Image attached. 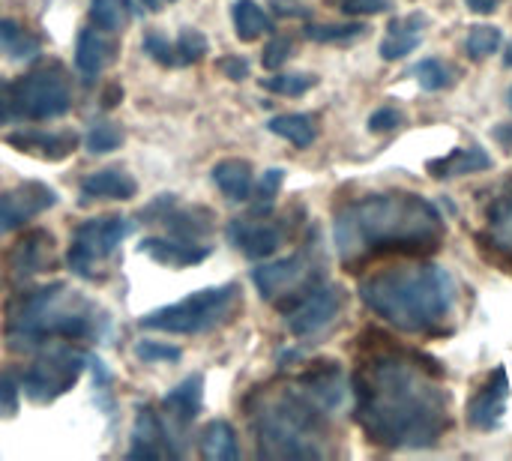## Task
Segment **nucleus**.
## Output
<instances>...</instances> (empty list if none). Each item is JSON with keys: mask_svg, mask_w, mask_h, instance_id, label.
<instances>
[{"mask_svg": "<svg viewBox=\"0 0 512 461\" xmlns=\"http://www.w3.org/2000/svg\"><path fill=\"white\" fill-rule=\"evenodd\" d=\"M354 417L384 450H429L450 432V393L408 354H378L354 372Z\"/></svg>", "mask_w": 512, "mask_h": 461, "instance_id": "f257e3e1", "label": "nucleus"}, {"mask_svg": "<svg viewBox=\"0 0 512 461\" xmlns=\"http://www.w3.org/2000/svg\"><path fill=\"white\" fill-rule=\"evenodd\" d=\"M336 252L345 267H363L387 255H429L444 240L441 213L414 192H384L339 210Z\"/></svg>", "mask_w": 512, "mask_h": 461, "instance_id": "f03ea898", "label": "nucleus"}, {"mask_svg": "<svg viewBox=\"0 0 512 461\" xmlns=\"http://www.w3.org/2000/svg\"><path fill=\"white\" fill-rule=\"evenodd\" d=\"M372 315L411 336H435L456 309V282L435 264H396L360 282Z\"/></svg>", "mask_w": 512, "mask_h": 461, "instance_id": "7ed1b4c3", "label": "nucleus"}, {"mask_svg": "<svg viewBox=\"0 0 512 461\" xmlns=\"http://www.w3.org/2000/svg\"><path fill=\"white\" fill-rule=\"evenodd\" d=\"M105 324V312L63 282L21 291L6 306V342L12 351H33L54 339H93Z\"/></svg>", "mask_w": 512, "mask_h": 461, "instance_id": "20e7f679", "label": "nucleus"}, {"mask_svg": "<svg viewBox=\"0 0 512 461\" xmlns=\"http://www.w3.org/2000/svg\"><path fill=\"white\" fill-rule=\"evenodd\" d=\"M321 432L324 411L300 390L276 396L255 414V438L264 459H321Z\"/></svg>", "mask_w": 512, "mask_h": 461, "instance_id": "39448f33", "label": "nucleus"}, {"mask_svg": "<svg viewBox=\"0 0 512 461\" xmlns=\"http://www.w3.org/2000/svg\"><path fill=\"white\" fill-rule=\"evenodd\" d=\"M72 108V87L57 63H42L0 84V123H42Z\"/></svg>", "mask_w": 512, "mask_h": 461, "instance_id": "423d86ee", "label": "nucleus"}, {"mask_svg": "<svg viewBox=\"0 0 512 461\" xmlns=\"http://www.w3.org/2000/svg\"><path fill=\"white\" fill-rule=\"evenodd\" d=\"M240 306V285L225 282L216 288H204L195 294H186L183 300L153 309L141 315V330H156V333H171V336H198L234 315Z\"/></svg>", "mask_w": 512, "mask_h": 461, "instance_id": "0eeeda50", "label": "nucleus"}, {"mask_svg": "<svg viewBox=\"0 0 512 461\" xmlns=\"http://www.w3.org/2000/svg\"><path fill=\"white\" fill-rule=\"evenodd\" d=\"M84 366H87V357L78 348H72V345H48L21 372V393L36 405H48V402L60 399L63 393H69L78 384Z\"/></svg>", "mask_w": 512, "mask_h": 461, "instance_id": "6e6552de", "label": "nucleus"}, {"mask_svg": "<svg viewBox=\"0 0 512 461\" xmlns=\"http://www.w3.org/2000/svg\"><path fill=\"white\" fill-rule=\"evenodd\" d=\"M252 282H255V288H258V294L264 300H270L282 312H288L312 288H318L321 273H318V267H312L309 255H291V258H279V261L255 267Z\"/></svg>", "mask_w": 512, "mask_h": 461, "instance_id": "1a4fd4ad", "label": "nucleus"}, {"mask_svg": "<svg viewBox=\"0 0 512 461\" xmlns=\"http://www.w3.org/2000/svg\"><path fill=\"white\" fill-rule=\"evenodd\" d=\"M129 234V219L123 216H102V219H87L75 228L72 243H69V270L81 279H96V264L111 258L117 246Z\"/></svg>", "mask_w": 512, "mask_h": 461, "instance_id": "9d476101", "label": "nucleus"}, {"mask_svg": "<svg viewBox=\"0 0 512 461\" xmlns=\"http://www.w3.org/2000/svg\"><path fill=\"white\" fill-rule=\"evenodd\" d=\"M342 303H345V294L339 285H318L294 309L285 312L288 315L285 324H288L291 336H297V339L315 336L318 330L333 324V318L342 312Z\"/></svg>", "mask_w": 512, "mask_h": 461, "instance_id": "9b49d317", "label": "nucleus"}, {"mask_svg": "<svg viewBox=\"0 0 512 461\" xmlns=\"http://www.w3.org/2000/svg\"><path fill=\"white\" fill-rule=\"evenodd\" d=\"M54 204H57V192L39 180H27V183H18L15 189L0 192V237L18 231L24 222L36 219Z\"/></svg>", "mask_w": 512, "mask_h": 461, "instance_id": "f8f14e48", "label": "nucleus"}, {"mask_svg": "<svg viewBox=\"0 0 512 461\" xmlns=\"http://www.w3.org/2000/svg\"><path fill=\"white\" fill-rule=\"evenodd\" d=\"M228 243L240 249L246 258L261 261L279 252V246L285 243V228L279 222H264V219H231Z\"/></svg>", "mask_w": 512, "mask_h": 461, "instance_id": "ddd939ff", "label": "nucleus"}, {"mask_svg": "<svg viewBox=\"0 0 512 461\" xmlns=\"http://www.w3.org/2000/svg\"><path fill=\"white\" fill-rule=\"evenodd\" d=\"M507 399H510V381H507V369L498 366L489 381L474 393V399L468 402V423L480 432H489L501 423L504 411H507Z\"/></svg>", "mask_w": 512, "mask_h": 461, "instance_id": "4468645a", "label": "nucleus"}, {"mask_svg": "<svg viewBox=\"0 0 512 461\" xmlns=\"http://www.w3.org/2000/svg\"><path fill=\"white\" fill-rule=\"evenodd\" d=\"M51 249H54V237L45 228H33L27 231L9 252V270L15 282H24L36 273H42L45 267H51Z\"/></svg>", "mask_w": 512, "mask_h": 461, "instance_id": "2eb2a0df", "label": "nucleus"}, {"mask_svg": "<svg viewBox=\"0 0 512 461\" xmlns=\"http://www.w3.org/2000/svg\"><path fill=\"white\" fill-rule=\"evenodd\" d=\"M171 432L165 429V423L150 411V408H138L135 417V429H132V447H129V459H162V456H177L171 450Z\"/></svg>", "mask_w": 512, "mask_h": 461, "instance_id": "dca6fc26", "label": "nucleus"}, {"mask_svg": "<svg viewBox=\"0 0 512 461\" xmlns=\"http://www.w3.org/2000/svg\"><path fill=\"white\" fill-rule=\"evenodd\" d=\"M300 393L312 399L321 411H333L345 399V378L336 363H318L297 381Z\"/></svg>", "mask_w": 512, "mask_h": 461, "instance_id": "f3484780", "label": "nucleus"}, {"mask_svg": "<svg viewBox=\"0 0 512 461\" xmlns=\"http://www.w3.org/2000/svg\"><path fill=\"white\" fill-rule=\"evenodd\" d=\"M6 141L21 153H36L51 162L66 159L78 147L75 132H42V129H21V132H12Z\"/></svg>", "mask_w": 512, "mask_h": 461, "instance_id": "a211bd4d", "label": "nucleus"}, {"mask_svg": "<svg viewBox=\"0 0 512 461\" xmlns=\"http://www.w3.org/2000/svg\"><path fill=\"white\" fill-rule=\"evenodd\" d=\"M138 249L165 267H195L210 255L207 246L192 243V240H180V237H144Z\"/></svg>", "mask_w": 512, "mask_h": 461, "instance_id": "6ab92c4d", "label": "nucleus"}, {"mask_svg": "<svg viewBox=\"0 0 512 461\" xmlns=\"http://www.w3.org/2000/svg\"><path fill=\"white\" fill-rule=\"evenodd\" d=\"M201 402H204V378L192 375V378L180 381L174 390H168V396L162 399V411L177 429H186L198 417Z\"/></svg>", "mask_w": 512, "mask_h": 461, "instance_id": "aec40b11", "label": "nucleus"}, {"mask_svg": "<svg viewBox=\"0 0 512 461\" xmlns=\"http://www.w3.org/2000/svg\"><path fill=\"white\" fill-rule=\"evenodd\" d=\"M114 42L105 36V30L99 27H84L78 33V42H75V66L81 75L93 78L99 75L111 60H114Z\"/></svg>", "mask_w": 512, "mask_h": 461, "instance_id": "412c9836", "label": "nucleus"}, {"mask_svg": "<svg viewBox=\"0 0 512 461\" xmlns=\"http://www.w3.org/2000/svg\"><path fill=\"white\" fill-rule=\"evenodd\" d=\"M426 168H429V174L435 180H453V177L489 171L492 168V156L483 147H456L453 153H447L441 159H432Z\"/></svg>", "mask_w": 512, "mask_h": 461, "instance_id": "4be33fe9", "label": "nucleus"}, {"mask_svg": "<svg viewBox=\"0 0 512 461\" xmlns=\"http://www.w3.org/2000/svg\"><path fill=\"white\" fill-rule=\"evenodd\" d=\"M138 183L132 174L120 171V168H105V171H93L90 177H84L81 183V198L93 201V198H111V201H129L135 198Z\"/></svg>", "mask_w": 512, "mask_h": 461, "instance_id": "5701e85b", "label": "nucleus"}, {"mask_svg": "<svg viewBox=\"0 0 512 461\" xmlns=\"http://www.w3.org/2000/svg\"><path fill=\"white\" fill-rule=\"evenodd\" d=\"M213 183L228 201H249L255 189V171L246 159H222L213 165Z\"/></svg>", "mask_w": 512, "mask_h": 461, "instance_id": "b1692460", "label": "nucleus"}, {"mask_svg": "<svg viewBox=\"0 0 512 461\" xmlns=\"http://www.w3.org/2000/svg\"><path fill=\"white\" fill-rule=\"evenodd\" d=\"M213 222H216V216L207 207H171L162 216V225L171 231V237L192 240V243L210 237L213 234Z\"/></svg>", "mask_w": 512, "mask_h": 461, "instance_id": "393cba45", "label": "nucleus"}, {"mask_svg": "<svg viewBox=\"0 0 512 461\" xmlns=\"http://www.w3.org/2000/svg\"><path fill=\"white\" fill-rule=\"evenodd\" d=\"M426 24V15H408V18H396L393 24H390V33H387V39L381 42V57L384 60H402V57H408L411 51H417L420 48V42H423V33H420V27Z\"/></svg>", "mask_w": 512, "mask_h": 461, "instance_id": "a878e982", "label": "nucleus"}, {"mask_svg": "<svg viewBox=\"0 0 512 461\" xmlns=\"http://www.w3.org/2000/svg\"><path fill=\"white\" fill-rule=\"evenodd\" d=\"M231 21H234V33L240 42H255L264 33H273V18L255 3V0H234L231 3Z\"/></svg>", "mask_w": 512, "mask_h": 461, "instance_id": "bb28decb", "label": "nucleus"}, {"mask_svg": "<svg viewBox=\"0 0 512 461\" xmlns=\"http://www.w3.org/2000/svg\"><path fill=\"white\" fill-rule=\"evenodd\" d=\"M201 456L207 461H237L240 459V444L237 432L225 420H213L201 432Z\"/></svg>", "mask_w": 512, "mask_h": 461, "instance_id": "cd10ccee", "label": "nucleus"}, {"mask_svg": "<svg viewBox=\"0 0 512 461\" xmlns=\"http://www.w3.org/2000/svg\"><path fill=\"white\" fill-rule=\"evenodd\" d=\"M486 225H489L492 246L512 258V189L492 198L486 210Z\"/></svg>", "mask_w": 512, "mask_h": 461, "instance_id": "c85d7f7f", "label": "nucleus"}, {"mask_svg": "<svg viewBox=\"0 0 512 461\" xmlns=\"http://www.w3.org/2000/svg\"><path fill=\"white\" fill-rule=\"evenodd\" d=\"M267 129L273 132V135H279V138H285L288 144H294V147H312V141H315V135H318V129H315V120L309 117V114H279V117H273L270 123H267Z\"/></svg>", "mask_w": 512, "mask_h": 461, "instance_id": "c756f323", "label": "nucleus"}, {"mask_svg": "<svg viewBox=\"0 0 512 461\" xmlns=\"http://www.w3.org/2000/svg\"><path fill=\"white\" fill-rule=\"evenodd\" d=\"M366 21H330V24H306L303 36L321 45H342L366 36Z\"/></svg>", "mask_w": 512, "mask_h": 461, "instance_id": "7c9ffc66", "label": "nucleus"}, {"mask_svg": "<svg viewBox=\"0 0 512 461\" xmlns=\"http://www.w3.org/2000/svg\"><path fill=\"white\" fill-rule=\"evenodd\" d=\"M39 51V39L33 33H27L18 21L12 18H0V54L9 57H30Z\"/></svg>", "mask_w": 512, "mask_h": 461, "instance_id": "2f4dec72", "label": "nucleus"}, {"mask_svg": "<svg viewBox=\"0 0 512 461\" xmlns=\"http://www.w3.org/2000/svg\"><path fill=\"white\" fill-rule=\"evenodd\" d=\"M315 84H318V78L309 72H273V75L261 78V87L276 93V96H303Z\"/></svg>", "mask_w": 512, "mask_h": 461, "instance_id": "473e14b6", "label": "nucleus"}, {"mask_svg": "<svg viewBox=\"0 0 512 461\" xmlns=\"http://www.w3.org/2000/svg\"><path fill=\"white\" fill-rule=\"evenodd\" d=\"M501 39H504L501 27H495V24H477L468 33L465 51H468L471 60H483V57H489V54H495L501 48Z\"/></svg>", "mask_w": 512, "mask_h": 461, "instance_id": "72a5a7b5", "label": "nucleus"}, {"mask_svg": "<svg viewBox=\"0 0 512 461\" xmlns=\"http://www.w3.org/2000/svg\"><path fill=\"white\" fill-rule=\"evenodd\" d=\"M90 18L105 33H120L126 21V0H90Z\"/></svg>", "mask_w": 512, "mask_h": 461, "instance_id": "f704fd0d", "label": "nucleus"}, {"mask_svg": "<svg viewBox=\"0 0 512 461\" xmlns=\"http://www.w3.org/2000/svg\"><path fill=\"white\" fill-rule=\"evenodd\" d=\"M414 75H417L420 87H423V90H429V93L444 90V87H450V84H453V69H450L444 60H438V57H426V60H420V63L414 66Z\"/></svg>", "mask_w": 512, "mask_h": 461, "instance_id": "c9c22d12", "label": "nucleus"}, {"mask_svg": "<svg viewBox=\"0 0 512 461\" xmlns=\"http://www.w3.org/2000/svg\"><path fill=\"white\" fill-rule=\"evenodd\" d=\"M174 48H177V60H180V63H198V60L210 51V42H207V36H204L201 30L183 27V30L177 33Z\"/></svg>", "mask_w": 512, "mask_h": 461, "instance_id": "e433bc0d", "label": "nucleus"}, {"mask_svg": "<svg viewBox=\"0 0 512 461\" xmlns=\"http://www.w3.org/2000/svg\"><path fill=\"white\" fill-rule=\"evenodd\" d=\"M120 144H123V129L117 123H93L84 138V147L90 153H111Z\"/></svg>", "mask_w": 512, "mask_h": 461, "instance_id": "4c0bfd02", "label": "nucleus"}, {"mask_svg": "<svg viewBox=\"0 0 512 461\" xmlns=\"http://www.w3.org/2000/svg\"><path fill=\"white\" fill-rule=\"evenodd\" d=\"M135 357L141 363H177L183 357V351L174 348V345H168V342L141 339V342H135Z\"/></svg>", "mask_w": 512, "mask_h": 461, "instance_id": "58836bf2", "label": "nucleus"}, {"mask_svg": "<svg viewBox=\"0 0 512 461\" xmlns=\"http://www.w3.org/2000/svg\"><path fill=\"white\" fill-rule=\"evenodd\" d=\"M141 48H144L159 66H177V63H180V60H177V48L168 42V36H162V33H156V30H150V33L144 36Z\"/></svg>", "mask_w": 512, "mask_h": 461, "instance_id": "ea45409f", "label": "nucleus"}, {"mask_svg": "<svg viewBox=\"0 0 512 461\" xmlns=\"http://www.w3.org/2000/svg\"><path fill=\"white\" fill-rule=\"evenodd\" d=\"M291 51H294V39H291V36H273V39L264 45V54H261L264 69H270V72L282 69V66L288 63Z\"/></svg>", "mask_w": 512, "mask_h": 461, "instance_id": "a19ab883", "label": "nucleus"}, {"mask_svg": "<svg viewBox=\"0 0 512 461\" xmlns=\"http://www.w3.org/2000/svg\"><path fill=\"white\" fill-rule=\"evenodd\" d=\"M18 399H21V375L3 372L0 375V417H12L18 411Z\"/></svg>", "mask_w": 512, "mask_h": 461, "instance_id": "79ce46f5", "label": "nucleus"}, {"mask_svg": "<svg viewBox=\"0 0 512 461\" xmlns=\"http://www.w3.org/2000/svg\"><path fill=\"white\" fill-rule=\"evenodd\" d=\"M282 183H285V171H282V168H270V171H264V174H261V180L255 183V198H258V204H261V207H270V204L276 201V195H279Z\"/></svg>", "mask_w": 512, "mask_h": 461, "instance_id": "37998d69", "label": "nucleus"}, {"mask_svg": "<svg viewBox=\"0 0 512 461\" xmlns=\"http://www.w3.org/2000/svg\"><path fill=\"white\" fill-rule=\"evenodd\" d=\"M393 6V0H342L339 9L345 15H354V18H366V15H381Z\"/></svg>", "mask_w": 512, "mask_h": 461, "instance_id": "c03bdc74", "label": "nucleus"}, {"mask_svg": "<svg viewBox=\"0 0 512 461\" xmlns=\"http://www.w3.org/2000/svg\"><path fill=\"white\" fill-rule=\"evenodd\" d=\"M399 123H402V111L393 105H384L369 117V132H393Z\"/></svg>", "mask_w": 512, "mask_h": 461, "instance_id": "a18cd8bd", "label": "nucleus"}, {"mask_svg": "<svg viewBox=\"0 0 512 461\" xmlns=\"http://www.w3.org/2000/svg\"><path fill=\"white\" fill-rule=\"evenodd\" d=\"M219 69H222L225 78H231V81H243V78L249 75V63H246L243 57H237V54L222 57V60H219Z\"/></svg>", "mask_w": 512, "mask_h": 461, "instance_id": "49530a36", "label": "nucleus"}, {"mask_svg": "<svg viewBox=\"0 0 512 461\" xmlns=\"http://www.w3.org/2000/svg\"><path fill=\"white\" fill-rule=\"evenodd\" d=\"M171 207H177V195H159L150 207L141 210V219H156V222H162V216H165Z\"/></svg>", "mask_w": 512, "mask_h": 461, "instance_id": "de8ad7c7", "label": "nucleus"}, {"mask_svg": "<svg viewBox=\"0 0 512 461\" xmlns=\"http://www.w3.org/2000/svg\"><path fill=\"white\" fill-rule=\"evenodd\" d=\"M273 9L279 15H288V18H306L309 15V6L300 0H273Z\"/></svg>", "mask_w": 512, "mask_h": 461, "instance_id": "09e8293b", "label": "nucleus"}, {"mask_svg": "<svg viewBox=\"0 0 512 461\" xmlns=\"http://www.w3.org/2000/svg\"><path fill=\"white\" fill-rule=\"evenodd\" d=\"M465 6L477 15H492L498 9V0H465Z\"/></svg>", "mask_w": 512, "mask_h": 461, "instance_id": "8fccbe9b", "label": "nucleus"}, {"mask_svg": "<svg viewBox=\"0 0 512 461\" xmlns=\"http://www.w3.org/2000/svg\"><path fill=\"white\" fill-rule=\"evenodd\" d=\"M120 99H123V87H120V84H111V87L102 93V105H105V108H114Z\"/></svg>", "mask_w": 512, "mask_h": 461, "instance_id": "3c124183", "label": "nucleus"}, {"mask_svg": "<svg viewBox=\"0 0 512 461\" xmlns=\"http://www.w3.org/2000/svg\"><path fill=\"white\" fill-rule=\"evenodd\" d=\"M504 66L512 69V39H510V45H507V54H504Z\"/></svg>", "mask_w": 512, "mask_h": 461, "instance_id": "603ef678", "label": "nucleus"}, {"mask_svg": "<svg viewBox=\"0 0 512 461\" xmlns=\"http://www.w3.org/2000/svg\"><path fill=\"white\" fill-rule=\"evenodd\" d=\"M507 99H510V108H512V87H510V93H507Z\"/></svg>", "mask_w": 512, "mask_h": 461, "instance_id": "864d4df0", "label": "nucleus"}, {"mask_svg": "<svg viewBox=\"0 0 512 461\" xmlns=\"http://www.w3.org/2000/svg\"><path fill=\"white\" fill-rule=\"evenodd\" d=\"M330 3H336V6H339V3H342V0H330Z\"/></svg>", "mask_w": 512, "mask_h": 461, "instance_id": "5fc2aeb1", "label": "nucleus"}]
</instances>
